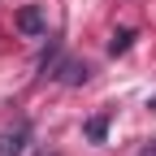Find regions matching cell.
<instances>
[{
	"label": "cell",
	"instance_id": "cell-3",
	"mask_svg": "<svg viewBox=\"0 0 156 156\" xmlns=\"http://www.w3.org/2000/svg\"><path fill=\"white\" fill-rule=\"evenodd\" d=\"M56 78H61L65 87H78V83H87V78H91V69H87L83 61H61V65H56Z\"/></svg>",
	"mask_w": 156,
	"mask_h": 156
},
{
	"label": "cell",
	"instance_id": "cell-6",
	"mask_svg": "<svg viewBox=\"0 0 156 156\" xmlns=\"http://www.w3.org/2000/svg\"><path fill=\"white\" fill-rule=\"evenodd\" d=\"M139 156H156V143H147V147H143V152H139Z\"/></svg>",
	"mask_w": 156,
	"mask_h": 156
},
{
	"label": "cell",
	"instance_id": "cell-7",
	"mask_svg": "<svg viewBox=\"0 0 156 156\" xmlns=\"http://www.w3.org/2000/svg\"><path fill=\"white\" fill-rule=\"evenodd\" d=\"M152 108H156V100H152Z\"/></svg>",
	"mask_w": 156,
	"mask_h": 156
},
{
	"label": "cell",
	"instance_id": "cell-4",
	"mask_svg": "<svg viewBox=\"0 0 156 156\" xmlns=\"http://www.w3.org/2000/svg\"><path fill=\"white\" fill-rule=\"evenodd\" d=\"M83 134H87L91 143H104V134H108V113H95V117H87Z\"/></svg>",
	"mask_w": 156,
	"mask_h": 156
},
{
	"label": "cell",
	"instance_id": "cell-1",
	"mask_svg": "<svg viewBox=\"0 0 156 156\" xmlns=\"http://www.w3.org/2000/svg\"><path fill=\"white\" fill-rule=\"evenodd\" d=\"M26 139H30V122H17L13 130H5V134H0V156H22Z\"/></svg>",
	"mask_w": 156,
	"mask_h": 156
},
{
	"label": "cell",
	"instance_id": "cell-5",
	"mask_svg": "<svg viewBox=\"0 0 156 156\" xmlns=\"http://www.w3.org/2000/svg\"><path fill=\"white\" fill-rule=\"evenodd\" d=\"M130 44H134V30H117V35L108 39V56H122Z\"/></svg>",
	"mask_w": 156,
	"mask_h": 156
},
{
	"label": "cell",
	"instance_id": "cell-2",
	"mask_svg": "<svg viewBox=\"0 0 156 156\" xmlns=\"http://www.w3.org/2000/svg\"><path fill=\"white\" fill-rule=\"evenodd\" d=\"M17 30H22L26 39H39V35L48 30V22H44V9H39V5H26L22 13H17Z\"/></svg>",
	"mask_w": 156,
	"mask_h": 156
}]
</instances>
